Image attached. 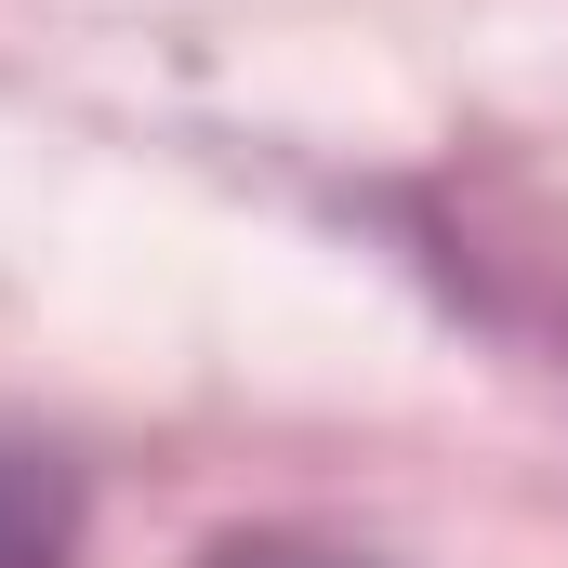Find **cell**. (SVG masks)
<instances>
[{"instance_id":"1","label":"cell","mask_w":568,"mask_h":568,"mask_svg":"<svg viewBox=\"0 0 568 568\" xmlns=\"http://www.w3.org/2000/svg\"><path fill=\"white\" fill-rule=\"evenodd\" d=\"M212 568H331V556H278V542L252 556V542H239V556H212Z\"/></svg>"}]
</instances>
